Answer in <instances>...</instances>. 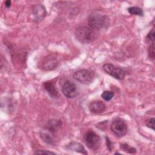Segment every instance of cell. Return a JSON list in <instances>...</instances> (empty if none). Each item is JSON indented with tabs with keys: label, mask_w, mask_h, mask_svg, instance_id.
<instances>
[{
	"label": "cell",
	"mask_w": 155,
	"mask_h": 155,
	"mask_svg": "<svg viewBox=\"0 0 155 155\" xmlns=\"http://www.w3.org/2000/svg\"><path fill=\"white\" fill-rule=\"evenodd\" d=\"M76 38L82 44L91 42L94 37V33L91 27L87 26H79L74 31Z\"/></svg>",
	"instance_id": "6da1fadb"
},
{
	"label": "cell",
	"mask_w": 155,
	"mask_h": 155,
	"mask_svg": "<svg viewBox=\"0 0 155 155\" xmlns=\"http://www.w3.org/2000/svg\"><path fill=\"white\" fill-rule=\"evenodd\" d=\"M88 22L91 28L100 30L107 25L108 24V19L106 16L95 12L89 15Z\"/></svg>",
	"instance_id": "7a4b0ae2"
},
{
	"label": "cell",
	"mask_w": 155,
	"mask_h": 155,
	"mask_svg": "<svg viewBox=\"0 0 155 155\" xmlns=\"http://www.w3.org/2000/svg\"><path fill=\"white\" fill-rule=\"evenodd\" d=\"M73 78L81 84H89L93 81L94 73L92 70L82 69L75 71L73 74Z\"/></svg>",
	"instance_id": "3957f363"
},
{
	"label": "cell",
	"mask_w": 155,
	"mask_h": 155,
	"mask_svg": "<svg viewBox=\"0 0 155 155\" xmlns=\"http://www.w3.org/2000/svg\"><path fill=\"white\" fill-rule=\"evenodd\" d=\"M84 141L87 147L91 150H97L101 145L100 136L93 131H88L84 136Z\"/></svg>",
	"instance_id": "277c9868"
},
{
	"label": "cell",
	"mask_w": 155,
	"mask_h": 155,
	"mask_svg": "<svg viewBox=\"0 0 155 155\" xmlns=\"http://www.w3.org/2000/svg\"><path fill=\"white\" fill-rule=\"evenodd\" d=\"M111 130L116 136L121 137L127 133V125L123 119H116L111 125Z\"/></svg>",
	"instance_id": "5b68a950"
},
{
	"label": "cell",
	"mask_w": 155,
	"mask_h": 155,
	"mask_svg": "<svg viewBox=\"0 0 155 155\" xmlns=\"http://www.w3.org/2000/svg\"><path fill=\"white\" fill-rule=\"evenodd\" d=\"M102 69L106 73L118 80H122L125 76V71L122 68L115 67L111 64H104Z\"/></svg>",
	"instance_id": "8992f818"
},
{
	"label": "cell",
	"mask_w": 155,
	"mask_h": 155,
	"mask_svg": "<svg viewBox=\"0 0 155 155\" xmlns=\"http://www.w3.org/2000/svg\"><path fill=\"white\" fill-rule=\"evenodd\" d=\"M62 92L67 98H74L78 94L76 85L71 82H65L62 87Z\"/></svg>",
	"instance_id": "52a82bcc"
},
{
	"label": "cell",
	"mask_w": 155,
	"mask_h": 155,
	"mask_svg": "<svg viewBox=\"0 0 155 155\" xmlns=\"http://www.w3.org/2000/svg\"><path fill=\"white\" fill-rule=\"evenodd\" d=\"M32 12L35 21L37 22H40L43 20L47 14L46 9L42 4H36L33 5Z\"/></svg>",
	"instance_id": "ba28073f"
},
{
	"label": "cell",
	"mask_w": 155,
	"mask_h": 155,
	"mask_svg": "<svg viewBox=\"0 0 155 155\" xmlns=\"http://www.w3.org/2000/svg\"><path fill=\"white\" fill-rule=\"evenodd\" d=\"M106 107L105 104L101 101H92L89 105L90 111L94 114H99L104 112Z\"/></svg>",
	"instance_id": "9c48e42d"
},
{
	"label": "cell",
	"mask_w": 155,
	"mask_h": 155,
	"mask_svg": "<svg viewBox=\"0 0 155 155\" xmlns=\"http://www.w3.org/2000/svg\"><path fill=\"white\" fill-rule=\"evenodd\" d=\"M58 61L57 59L53 56H48L42 62V67L44 70L50 71L54 69L58 65Z\"/></svg>",
	"instance_id": "30bf717a"
},
{
	"label": "cell",
	"mask_w": 155,
	"mask_h": 155,
	"mask_svg": "<svg viewBox=\"0 0 155 155\" xmlns=\"http://www.w3.org/2000/svg\"><path fill=\"white\" fill-rule=\"evenodd\" d=\"M62 125V123L61 120L58 119H51L48 120L45 125V128L50 131L53 134H55L58 131Z\"/></svg>",
	"instance_id": "8fae6325"
},
{
	"label": "cell",
	"mask_w": 155,
	"mask_h": 155,
	"mask_svg": "<svg viewBox=\"0 0 155 155\" xmlns=\"http://www.w3.org/2000/svg\"><path fill=\"white\" fill-rule=\"evenodd\" d=\"M43 85L44 89L51 98L56 99L58 97L59 93L53 82L51 81H47L44 83Z\"/></svg>",
	"instance_id": "7c38bea8"
},
{
	"label": "cell",
	"mask_w": 155,
	"mask_h": 155,
	"mask_svg": "<svg viewBox=\"0 0 155 155\" xmlns=\"http://www.w3.org/2000/svg\"><path fill=\"white\" fill-rule=\"evenodd\" d=\"M54 134L45 128L40 131V137L42 140L48 144H53L54 142Z\"/></svg>",
	"instance_id": "4fadbf2b"
},
{
	"label": "cell",
	"mask_w": 155,
	"mask_h": 155,
	"mask_svg": "<svg viewBox=\"0 0 155 155\" xmlns=\"http://www.w3.org/2000/svg\"><path fill=\"white\" fill-rule=\"evenodd\" d=\"M68 148L71 150H73L82 154H87V152L86 151L85 149L82 146V145L77 142H70L68 145Z\"/></svg>",
	"instance_id": "5bb4252c"
},
{
	"label": "cell",
	"mask_w": 155,
	"mask_h": 155,
	"mask_svg": "<svg viewBox=\"0 0 155 155\" xmlns=\"http://www.w3.org/2000/svg\"><path fill=\"white\" fill-rule=\"evenodd\" d=\"M120 148L121 150L123 151L127 152L130 154H134L136 153V149L134 147H130L128 144L127 143H120Z\"/></svg>",
	"instance_id": "9a60e30c"
},
{
	"label": "cell",
	"mask_w": 155,
	"mask_h": 155,
	"mask_svg": "<svg viewBox=\"0 0 155 155\" xmlns=\"http://www.w3.org/2000/svg\"><path fill=\"white\" fill-rule=\"evenodd\" d=\"M128 11L129 13L131 15H136L138 16H142L143 15V12L142 8L138 7H131L128 8Z\"/></svg>",
	"instance_id": "2e32d148"
},
{
	"label": "cell",
	"mask_w": 155,
	"mask_h": 155,
	"mask_svg": "<svg viewBox=\"0 0 155 155\" xmlns=\"http://www.w3.org/2000/svg\"><path fill=\"white\" fill-rule=\"evenodd\" d=\"M102 97L106 101H110L114 96V93L111 91H104L102 94Z\"/></svg>",
	"instance_id": "e0dca14e"
},
{
	"label": "cell",
	"mask_w": 155,
	"mask_h": 155,
	"mask_svg": "<svg viewBox=\"0 0 155 155\" xmlns=\"http://www.w3.org/2000/svg\"><path fill=\"white\" fill-rule=\"evenodd\" d=\"M148 54L150 59L153 60L154 59V42H152L150 44L148 48Z\"/></svg>",
	"instance_id": "ac0fdd59"
},
{
	"label": "cell",
	"mask_w": 155,
	"mask_h": 155,
	"mask_svg": "<svg viewBox=\"0 0 155 155\" xmlns=\"http://www.w3.org/2000/svg\"><path fill=\"white\" fill-rule=\"evenodd\" d=\"M154 121H155V119L154 117H152V118H150V119H147L145 123V125L151 128L153 130H154Z\"/></svg>",
	"instance_id": "d6986e66"
},
{
	"label": "cell",
	"mask_w": 155,
	"mask_h": 155,
	"mask_svg": "<svg viewBox=\"0 0 155 155\" xmlns=\"http://www.w3.org/2000/svg\"><path fill=\"white\" fill-rule=\"evenodd\" d=\"M147 39L151 42H154V28H153L147 36Z\"/></svg>",
	"instance_id": "ffe728a7"
},
{
	"label": "cell",
	"mask_w": 155,
	"mask_h": 155,
	"mask_svg": "<svg viewBox=\"0 0 155 155\" xmlns=\"http://www.w3.org/2000/svg\"><path fill=\"white\" fill-rule=\"evenodd\" d=\"M106 145L108 150L111 151V150L113 149V143L112 142H111L108 137H106Z\"/></svg>",
	"instance_id": "44dd1931"
},
{
	"label": "cell",
	"mask_w": 155,
	"mask_h": 155,
	"mask_svg": "<svg viewBox=\"0 0 155 155\" xmlns=\"http://www.w3.org/2000/svg\"><path fill=\"white\" fill-rule=\"evenodd\" d=\"M35 154H54L53 152H51L49 151H47V150H38L37 151L35 152Z\"/></svg>",
	"instance_id": "7402d4cb"
},
{
	"label": "cell",
	"mask_w": 155,
	"mask_h": 155,
	"mask_svg": "<svg viewBox=\"0 0 155 155\" xmlns=\"http://www.w3.org/2000/svg\"><path fill=\"white\" fill-rule=\"evenodd\" d=\"M11 4H12V2L11 1H9V0H7L5 2V6L7 8L10 7L11 6Z\"/></svg>",
	"instance_id": "603a6c76"
}]
</instances>
